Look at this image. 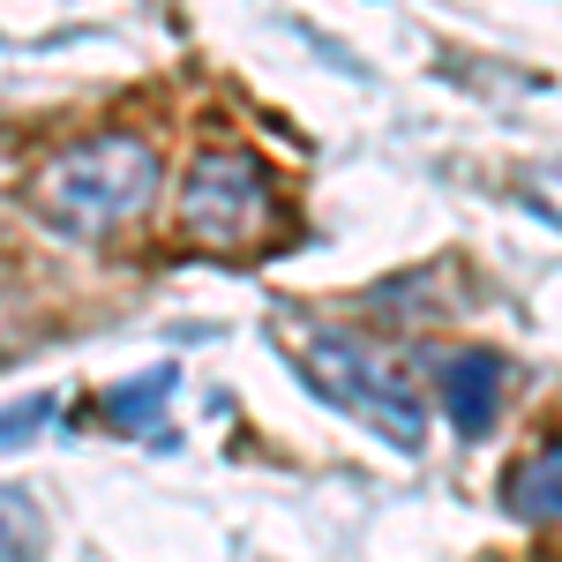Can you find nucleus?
<instances>
[{"label": "nucleus", "mask_w": 562, "mask_h": 562, "mask_svg": "<svg viewBox=\"0 0 562 562\" xmlns=\"http://www.w3.org/2000/svg\"><path fill=\"white\" fill-rule=\"evenodd\" d=\"M45 413H53V397H31V405H15V413H0V442H23V435L38 428Z\"/></svg>", "instance_id": "nucleus-8"}, {"label": "nucleus", "mask_w": 562, "mask_h": 562, "mask_svg": "<svg viewBox=\"0 0 562 562\" xmlns=\"http://www.w3.org/2000/svg\"><path fill=\"white\" fill-rule=\"evenodd\" d=\"M525 203L548 211V217H562V173H532V180H525Z\"/></svg>", "instance_id": "nucleus-9"}, {"label": "nucleus", "mask_w": 562, "mask_h": 562, "mask_svg": "<svg viewBox=\"0 0 562 562\" xmlns=\"http://www.w3.org/2000/svg\"><path fill=\"white\" fill-rule=\"evenodd\" d=\"M307 383L323 390L330 405H346L352 420L383 428L397 450H420L428 397L413 383V360L368 346V338H346V330H323V338H307Z\"/></svg>", "instance_id": "nucleus-2"}, {"label": "nucleus", "mask_w": 562, "mask_h": 562, "mask_svg": "<svg viewBox=\"0 0 562 562\" xmlns=\"http://www.w3.org/2000/svg\"><path fill=\"white\" fill-rule=\"evenodd\" d=\"M278 217V188L248 150H203L180 180V225L211 248H248Z\"/></svg>", "instance_id": "nucleus-3"}, {"label": "nucleus", "mask_w": 562, "mask_h": 562, "mask_svg": "<svg viewBox=\"0 0 562 562\" xmlns=\"http://www.w3.org/2000/svg\"><path fill=\"white\" fill-rule=\"evenodd\" d=\"M503 503H510L525 525H562V442H548V450H532V458L510 465Z\"/></svg>", "instance_id": "nucleus-5"}, {"label": "nucleus", "mask_w": 562, "mask_h": 562, "mask_svg": "<svg viewBox=\"0 0 562 562\" xmlns=\"http://www.w3.org/2000/svg\"><path fill=\"white\" fill-rule=\"evenodd\" d=\"M166 397H173V360H158L150 375H135V383L113 390V397H105V420H113V428H150Z\"/></svg>", "instance_id": "nucleus-7"}, {"label": "nucleus", "mask_w": 562, "mask_h": 562, "mask_svg": "<svg viewBox=\"0 0 562 562\" xmlns=\"http://www.w3.org/2000/svg\"><path fill=\"white\" fill-rule=\"evenodd\" d=\"M0 562H45V518L23 487H0Z\"/></svg>", "instance_id": "nucleus-6"}, {"label": "nucleus", "mask_w": 562, "mask_h": 562, "mask_svg": "<svg viewBox=\"0 0 562 562\" xmlns=\"http://www.w3.org/2000/svg\"><path fill=\"white\" fill-rule=\"evenodd\" d=\"M495 397H503V360L495 352H458L442 368V405H450V428L480 435L495 420Z\"/></svg>", "instance_id": "nucleus-4"}, {"label": "nucleus", "mask_w": 562, "mask_h": 562, "mask_svg": "<svg viewBox=\"0 0 562 562\" xmlns=\"http://www.w3.org/2000/svg\"><path fill=\"white\" fill-rule=\"evenodd\" d=\"M158 180H166V166H158L150 135L105 128V135H90V143H76V150H60L31 180V211L53 233H68V240H105L113 225L150 211Z\"/></svg>", "instance_id": "nucleus-1"}]
</instances>
